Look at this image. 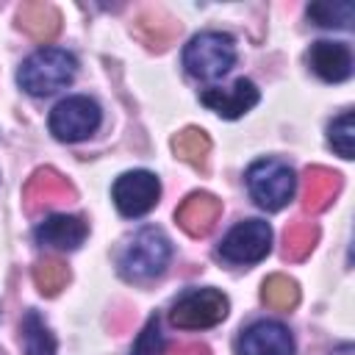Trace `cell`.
Instances as JSON below:
<instances>
[{
	"label": "cell",
	"mask_w": 355,
	"mask_h": 355,
	"mask_svg": "<svg viewBox=\"0 0 355 355\" xmlns=\"http://www.w3.org/2000/svg\"><path fill=\"white\" fill-rule=\"evenodd\" d=\"M172 258V244L166 239V233L161 227H141L139 233H133V239L122 247L116 266L119 275L130 283H144L158 277L166 263Z\"/></svg>",
	"instance_id": "cell-1"
},
{
	"label": "cell",
	"mask_w": 355,
	"mask_h": 355,
	"mask_svg": "<svg viewBox=\"0 0 355 355\" xmlns=\"http://www.w3.org/2000/svg\"><path fill=\"white\" fill-rule=\"evenodd\" d=\"M75 72H78V61L72 53H67L61 47H42L22 61L17 80L28 94L47 97L64 86H69Z\"/></svg>",
	"instance_id": "cell-2"
},
{
	"label": "cell",
	"mask_w": 355,
	"mask_h": 355,
	"mask_svg": "<svg viewBox=\"0 0 355 355\" xmlns=\"http://www.w3.org/2000/svg\"><path fill=\"white\" fill-rule=\"evenodd\" d=\"M236 64V42L227 33L205 31L183 47V67L197 80H216Z\"/></svg>",
	"instance_id": "cell-3"
},
{
	"label": "cell",
	"mask_w": 355,
	"mask_h": 355,
	"mask_svg": "<svg viewBox=\"0 0 355 355\" xmlns=\"http://www.w3.org/2000/svg\"><path fill=\"white\" fill-rule=\"evenodd\" d=\"M247 189H250V197L261 208L280 211L294 197L297 178L288 164H283L277 158H261V161L250 164V169H247Z\"/></svg>",
	"instance_id": "cell-4"
},
{
	"label": "cell",
	"mask_w": 355,
	"mask_h": 355,
	"mask_svg": "<svg viewBox=\"0 0 355 355\" xmlns=\"http://www.w3.org/2000/svg\"><path fill=\"white\" fill-rule=\"evenodd\" d=\"M227 311L230 302L219 288H191L172 302L169 322L180 330H202L219 324Z\"/></svg>",
	"instance_id": "cell-5"
},
{
	"label": "cell",
	"mask_w": 355,
	"mask_h": 355,
	"mask_svg": "<svg viewBox=\"0 0 355 355\" xmlns=\"http://www.w3.org/2000/svg\"><path fill=\"white\" fill-rule=\"evenodd\" d=\"M47 125L58 141H83L100 128V105L86 94L64 97L50 111Z\"/></svg>",
	"instance_id": "cell-6"
},
{
	"label": "cell",
	"mask_w": 355,
	"mask_h": 355,
	"mask_svg": "<svg viewBox=\"0 0 355 355\" xmlns=\"http://www.w3.org/2000/svg\"><path fill=\"white\" fill-rule=\"evenodd\" d=\"M272 250V227L263 219H244L219 244V258L227 263H258Z\"/></svg>",
	"instance_id": "cell-7"
},
{
	"label": "cell",
	"mask_w": 355,
	"mask_h": 355,
	"mask_svg": "<svg viewBox=\"0 0 355 355\" xmlns=\"http://www.w3.org/2000/svg\"><path fill=\"white\" fill-rule=\"evenodd\" d=\"M72 200H78V191H75L72 180L67 175H61L58 169H53V166L36 169L28 178L25 189H22V205L31 216H36V214H42L53 205L72 202Z\"/></svg>",
	"instance_id": "cell-8"
},
{
	"label": "cell",
	"mask_w": 355,
	"mask_h": 355,
	"mask_svg": "<svg viewBox=\"0 0 355 355\" xmlns=\"http://www.w3.org/2000/svg\"><path fill=\"white\" fill-rule=\"evenodd\" d=\"M161 197V183L147 169H133L116 178L114 183V202L122 216H144L155 208Z\"/></svg>",
	"instance_id": "cell-9"
},
{
	"label": "cell",
	"mask_w": 355,
	"mask_h": 355,
	"mask_svg": "<svg viewBox=\"0 0 355 355\" xmlns=\"http://www.w3.org/2000/svg\"><path fill=\"white\" fill-rule=\"evenodd\" d=\"M239 355H294V338L280 322H255L236 341Z\"/></svg>",
	"instance_id": "cell-10"
},
{
	"label": "cell",
	"mask_w": 355,
	"mask_h": 355,
	"mask_svg": "<svg viewBox=\"0 0 355 355\" xmlns=\"http://www.w3.org/2000/svg\"><path fill=\"white\" fill-rule=\"evenodd\" d=\"M200 103H202L205 108H211L214 114L225 116V119H239L241 114H247V111L258 103V89H255L252 80L239 78V80H233L230 86H211V89H202Z\"/></svg>",
	"instance_id": "cell-11"
},
{
	"label": "cell",
	"mask_w": 355,
	"mask_h": 355,
	"mask_svg": "<svg viewBox=\"0 0 355 355\" xmlns=\"http://www.w3.org/2000/svg\"><path fill=\"white\" fill-rule=\"evenodd\" d=\"M222 216V200L211 191H191L175 211V222L194 239L208 236Z\"/></svg>",
	"instance_id": "cell-12"
},
{
	"label": "cell",
	"mask_w": 355,
	"mask_h": 355,
	"mask_svg": "<svg viewBox=\"0 0 355 355\" xmlns=\"http://www.w3.org/2000/svg\"><path fill=\"white\" fill-rule=\"evenodd\" d=\"M133 36L153 53H164L169 50V44H175V39L180 36V22L164 11V8H144L139 11V17L133 19Z\"/></svg>",
	"instance_id": "cell-13"
},
{
	"label": "cell",
	"mask_w": 355,
	"mask_h": 355,
	"mask_svg": "<svg viewBox=\"0 0 355 355\" xmlns=\"http://www.w3.org/2000/svg\"><path fill=\"white\" fill-rule=\"evenodd\" d=\"M341 175L330 166H308L302 172V208L311 214H319L324 208H330L336 202V197L341 194Z\"/></svg>",
	"instance_id": "cell-14"
},
{
	"label": "cell",
	"mask_w": 355,
	"mask_h": 355,
	"mask_svg": "<svg viewBox=\"0 0 355 355\" xmlns=\"http://www.w3.org/2000/svg\"><path fill=\"white\" fill-rule=\"evenodd\" d=\"M17 28L25 31L33 42L47 44L58 36L61 31V11L53 3H42V0H28L17 8Z\"/></svg>",
	"instance_id": "cell-15"
},
{
	"label": "cell",
	"mask_w": 355,
	"mask_h": 355,
	"mask_svg": "<svg viewBox=\"0 0 355 355\" xmlns=\"http://www.w3.org/2000/svg\"><path fill=\"white\" fill-rule=\"evenodd\" d=\"M308 64L311 69L327 80V83H341L349 78L352 72V55H349V47L341 44V42H316L311 44V53H308Z\"/></svg>",
	"instance_id": "cell-16"
},
{
	"label": "cell",
	"mask_w": 355,
	"mask_h": 355,
	"mask_svg": "<svg viewBox=\"0 0 355 355\" xmlns=\"http://www.w3.org/2000/svg\"><path fill=\"white\" fill-rule=\"evenodd\" d=\"M86 233H89V225L80 216L55 214V216H47L36 227V241L47 244V247H55V250H78L83 244Z\"/></svg>",
	"instance_id": "cell-17"
},
{
	"label": "cell",
	"mask_w": 355,
	"mask_h": 355,
	"mask_svg": "<svg viewBox=\"0 0 355 355\" xmlns=\"http://www.w3.org/2000/svg\"><path fill=\"white\" fill-rule=\"evenodd\" d=\"M172 150L180 161H186L189 166L194 169H205V161H208V153H211V139L202 128H183L172 136Z\"/></svg>",
	"instance_id": "cell-18"
},
{
	"label": "cell",
	"mask_w": 355,
	"mask_h": 355,
	"mask_svg": "<svg viewBox=\"0 0 355 355\" xmlns=\"http://www.w3.org/2000/svg\"><path fill=\"white\" fill-rule=\"evenodd\" d=\"M319 241V227L313 222L297 219L283 233V258L286 261H305Z\"/></svg>",
	"instance_id": "cell-19"
},
{
	"label": "cell",
	"mask_w": 355,
	"mask_h": 355,
	"mask_svg": "<svg viewBox=\"0 0 355 355\" xmlns=\"http://www.w3.org/2000/svg\"><path fill=\"white\" fill-rule=\"evenodd\" d=\"M69 277H72V275H69V266H67L61 258L47 255V258H39V261L33 263V283H36V288H39L42 297H55V294H61V288H67Z\"/></svg>",
	"instance_id": "cell-20"
},
{
	"label": "cell",
	"mask_w": 355,
	"mask_h": 355,
	"mask_svg": "<svg viewBox=\"0 0 355 355\" xmlns=\"http://www.w3.org/2000/svg\"><path fill=\"white\" fill-rule=\"evenodd\" d=\"M261 300L272 311H291L300 302V286L288 275H269L261 286Z\"/></svg>",
	"instance_id": "cell-21"
},
{
	"label": "cell",
	"mask_w": 355,
	"mask_h": 355,
	"mask_svg": "<svg viewBox=\"0 0 355 355\" xmlns=\"http://www.w3.org/2000/svg\"><path fill=\"white\" fill-rule=\"evenodd\" d=\"M19 333H22L25 355H55V338H53L50 327L39 319L36 311H28L25 313Z\"/></svg>",
	"instance_id": "cell-22"
},
{
	"label": "cell",
	"mask_w": 355,
	"mask_h": 355,
	"mask_svg": "<svg viewBox=\"0 0 355 355\" xmlns=\"http://www.w3.org/2000/svg\"><path fill=\"white\" fill-rule=\"evenodd\" d=\"M352 17H355V8L347 0H336V3L316 0L308 6V19L316 22L319 28H349Z\"/></svg>",
	"instance_id": "cell-23"
},
{
	"label": "cell",
	"mask_w": 355,
	"mask_h": 355,
	"mask_svg": "<svg viewBox=\"0 0 355 355\" xmlns=\"http://www.w3.org/2000/svg\"><path fill=\"white\" fill-rule=\"evenodd\" d=\"M327 141L341 158H352V153H355V114L352 111H344L341 116H336L330 122Z\"/></svg>",
	"instance_id": "cell-24"
},
{
	"label": "cell",
	"mask_w": 355,
	"mask_h": 355,
	"mask_svg": "<svg viewBox=\"0 0 355 355\" xmlns=\"http://www.w3.org/2000/svg\"><path fill=\"white\" fill-rule=\"evenodd\" d=\"M161 347H164V341H161V330H158V316H153L136 336L130 355H161Z\"/></svg>",
	"instance_id": "cell-25"
},
{
	"label": "cell",
	"mask_w": 355,
	"mask_h": 355,
	"mask_svg": "<svg viewBox=\"0 0 355 355\" xmlns=\"http://www.w3.org/2000/svg\"><path fill=\"white\" fill-rule=\"evenodd\" d=\"M164 355H211V349H208L205 344H200V341H189V344H175V347H169Z\"/></svg>",
	"instance_id": "cell-26"
},
{
	"label": "cell",
	"mask_w": 355,
	"mask_h": 355,
	"mask_svg": "<svg viewBox=\"0 0 355 355\" xmlns=\"http://www.w3.org/2000/svg\"><path fill=\"white\" fill-rule=\"evenodd\" d=\"M330 355H355V347H352V344H338Z\"/></svg>",
	"instance_id": "cell-27"
}]
</instances>
